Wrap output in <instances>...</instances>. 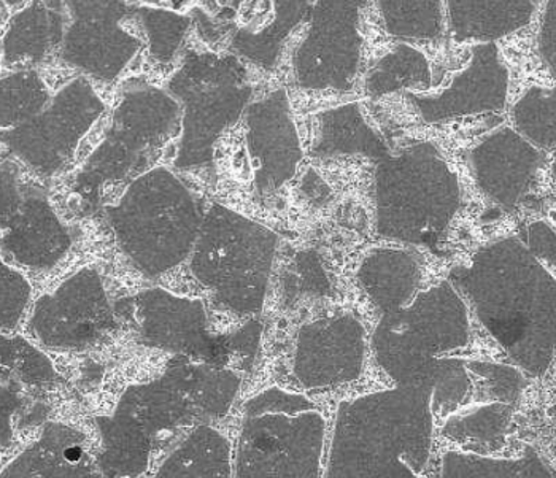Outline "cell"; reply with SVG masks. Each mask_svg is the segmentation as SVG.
I'll return each mask as SVG.
<instances>
[{
  "label": "cell",
  "mask_w": 556,
  "mask_h": 478,
  "mask_svg": "<svg viewBox=\"0 0 556 478\" xmlns=\"http://www.w3.org/2000/svg\"><path fill=\"white\" fill-rule=\"evenodd\" d=\"M64 455L68 461H71V463H77L84 453H81V450L78 449V446H74V449L65 450Z\"/></svg>",
  "instance_id": "obj_1"
}]
</instances>
